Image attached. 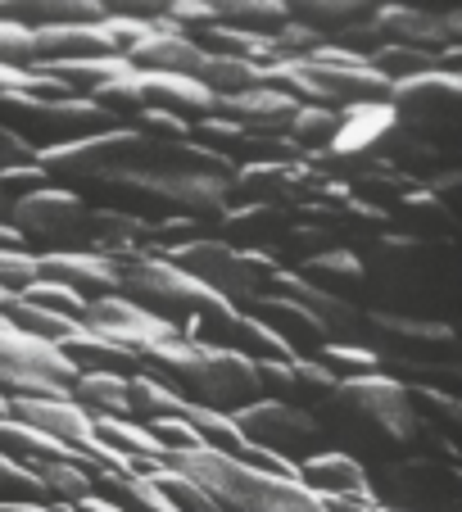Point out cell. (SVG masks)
Wrapping results in <instances>:
<instances>
[{
  "label": "cell",
  "mask_w": 462,
  "mask_h": 512,
  "mask_svg": "<svg viewBox=\"0 0 462 512\" xmlns=\"http://www.w3.org/2000/svg\"><path fill=\"white\" fill-rule=\"evenodd\" d=\"M295 109H299L295 100L272 91V87H254V91H241V96H231V100H213V114L236 123L250 136H286Z\"/></svg>",
  "instance_id": "ac0fdd59"
},
{
  "label": "cell",
  "mask_w": 462,
  "mask_h": 512,
  "mask_svg": "<svg viewBox=\"0 0 462 512\" xmlns=\"http://www.w3.org/2000/svg\"><path fill=\"white\" fill-rule=\"evenodd\" d=\"M73 363L59 354V345L19 331L10 318H0V390L5 395H68Z\"/></svg>",
  "instance_id": "8fae6325"
},
{
  "label": "cell",
  "mask_w": 462,
  "mask_h": 512,
  "mask_svg": "<svg viewBox=\"0 0 462 512\" xmlns=\"http://www.w3.org/2000/svg\"><path fill=\"white\" fill-rule=\"evenodd\" d=\"M354 336H363V349H372L381 363L385 358H399V363H458V331H453V322L367 309L358 318Z\"/></svg>",
  "instance_id": "9c48e42d"
},
{
  "label": "cell",
  "mask_w": 462,
  "mask_h": 512,
  "mask_svg": "<svg viewBox=\"0 0 462 512\" xmlns=\"http://www.w3.org/2000/svg\"><path fill=\"white\" fill-rule=\"evenodd\" d=\"M5 213H10V195L0 191V223H5Z\"/></svg>",
  "instance_id": "91938a15"
},
{
  "label": "cell",
  "mask_w": 462,
  "mask_h": 512,
  "mask_svg": "<svg viewBox=\"0 0 462 512\" xmlns=\"http://www.w3.org/2000/svg\"><path fill=\"white\" fill-rule=\"evenodd\" d=\"M390 232L408 236V241H453V223H458V209L440 204L426 186H413L408 195H399L390 209Z\"/></svg>",
  "instance_id": "ffe728a7"
},
{
  "label": "cell",
  "mask_w": 462,
  "mask_h": 512,
  "mask_svg": "<svg viewBox=\"0 0 462 512\" xmlns=\"http://www.w3.org/2000/svg\"><path fill=\"white\" fill-rule=\"evenodd\" d=\"M254 377H259V399H281L295 404V358H254Z\"/></svg>",
  "instance_id": "f6af8a7d"
},
{
  "label": "cell",
  "mask_w": 462,
  "mask_h": 512,
  "mask_svg": "<svg viewBox=\"0 0 462 512\" xmlns=\"http://www.w3.org/2000/svg\"><path fill=\"white\" fill-rule=\"evenodd\" d=\"M186 422L195 426V435H200V445L204 449H213V454H222V458H236V463H241L245 458V440H241V431H236V426H231V417L227 413H209V408H186Z\"/></svg>",
  "instance_id": "f35d334b"
},
{
  "label": "cell",
  "mask_w": 462,
  "mask_h": 512,
  "mask_svg": "<svg viewBox=\"0 0 462 512\" xmlns=\"http://www.w3.org/2000/svg\"><path fill=\"white\" fill-rule=\"evenodd\" d=\"M59 354L73 363V372H109V377H132V372H141V354H132V349L114 345V340L96 336V331H87V327L68 331V336L59 340Z\"/></svg>",
  "instance_id": "4316f807"
},
{
  "label": "cell",
  "mask_w": 462,
  "mask_h": 512,
  "mask_svg": "<svg viewBox=\"0 0 462 512\" xmlns=\"http://www.w3.org/2000/svg\"><path fill=\"white\" fill-rule=\"evenodd\" d=\"M186 408L191 404H186L177 390L159 386V381L145 377V372H132V377H127V413H132V422L150 426V422H159V417H182Z\"/></svg>",
  "instance_id": "d6a6232c"
},
{
  "label": "cell",
  "mask_w": 462,
  "mask_h": 512,
  "mask_svg": "<svg viewBox=\"0 0 462 512\" xmlns=\"http://www.w3.org/2000/svg\"><path fill=\"white\" fill-rule=\"evenodd\" d=\"M141 96L150 109H168L182 123H200L213 114V96L182 73H141Z\"/></svg>",
  "instance_id": "83f0119b"
},
{
  "label": "cell",
  "mask_w": 462,
  "mask_h": 512,
  "mask_svg": "<svg viewBox=\"0 0 462 512\" xmlns=\"http://www.w3.org/2000/svg\"><path fill=\"white\" fill-rule=\"evenodd\" d=\"M91 490L123 512H173V503L159 494L150 472H105V467H91Z\"/></svg>",
  "instance_id": "f1b7e54d"
},
{
  "label": "cell",
  "mask_w": 462,
  "mask_h": 512,
  "mask_svg": "<svg viewBox=\"0 0 462 512\" xmlns=\"http://www.w3.org/2000/svg\"><path fill=\"white\" fill-rule=\"evenodd\" d=\"M313 358H318L322 368L336 372V381H349V377H376V372H381V358H376L372 349L354 345V340H331V345H322Z\"/></svg>",
  "instance_id": "ab89813d"
},
{
  "label": "cell",
  "mask_w": 462,
  "mask_h": 512,
  "mask_svg": "<svg viewBox=\"0 0 462 512\" xmlns=\"http://www.w3.org/2000/svg\"><path fill=\"white\" fill-rule=\"evenodd\" d=\"M37 281V254L32 250H0V286L23 290Z\"/></svg>",
  "instance_id": "f5cc1de1"
},
{
  "label": "cell",
  "mask_w": 462,
  "mask_h": 512,
  "mask_svg": "<svg viewBox=\"0 0 462 512\" xmlns=\"http://www.w3.org/2000/svg\"><path fill=\"white\" fill-rule=\"evenodd\" d=\"M318 426L322 440H340V454L349 458H376L385 463L390 454H431L444 463H458V445L449 435L431 431L426 422H417L408 390L395 377H349L331 390L318 404Z\"/></svg>",
  "instance_id": "6da1fadb"
},
{
  "label": "cell",
  "mask_w": 462,
  "mask_h": 512,
  "mask_svg": "<svg viewBox=\"0 0 462 512\" xmlns=\"http://www.w3.org/2000/svg\"><path fill=\"white\" fill-rule=\"evenodd\" d=\"M0 503H46L37 472L0 454Z\"/></svg>",
  "instance_id": "bcb514c9"
},
{
  "label": "cell",
  "mask_w": 462,
  "mask_h": 512,
  "mask_svg": "<svg viewBox=\"0 0 462 512\" xmlns=\"http://www.w3.org/2000/svg\"><path fill=\"white\" fill-rule=\"evenodd\" d=\"M367 290H381L390 309L404 318H440L444 304L458 295V263H453V241H408V236L381 232L376 241L358 245Z\"/></svg>",
  "instance_id": "7a4b0ae2"
},
{
  "label": "cell",
  "mask_w": 462,
  "mask_h": 512,
  "mask_svg": "<svg viewBox=\"0 0 462 512\" xmlns=\"http://www.w3.org/2000/svg\"><path fill=\"white\" fill-rule=\"evenodd\" d=\"M32 50H37V68H55V64H82V59H109L114 55V41H109L105 19H100V23L32 32Z\"/></svg>",
  "instance_id": "d6986e66"
},
{
  "label": "cell",
  "mask_w": 462,
  "mask_h": 512,
  "mask_svg": "<svg viewBox=\"0 0 462 512\" xmlns=\"http://www.w3.org/2000/svg\"><path fill=\"white\" fill-rule=\"evenodd\" d=\"M32 159H37V150H32L28 141H19L14 132H5V127H0V173L23 168V164H32Z\"/></svg>",
  "instance_id": "11a10c76"
},
{
  "label": "cell",
  "mask_w": 462,
  "mask_h": 512,
  "mask_svg": "<svg viewBox=\"0 0 462 512\" xmlns=\"http://www.w3.org/2000/svg\"><path fill=\"white\" fill-rule=\"evenodd\" d=\"M105 5L100 0H0V23L28 32L73 28V23H100Z\"/></svg>",
  "instance_id": "603a6c76"
},
{
  "label": "cell",
  "mask_w": 462,
  "mask_h": 512,
  "mask_svg": "<svg viewBox=\"0 0 462 512\" xmlns=\"http://www.w3.org/2000/svg\"><path fill=\"white\" fill-rule=\"evenodd\" d=\"M150 435L164 445V454H191V449H204L200 435H195V426L186 422V417H159V422H150Z\"/></svg>",
  "instance_id": "f907efd6"
},
{
  "label": "cell",
  "mask_w": 462,
  "mask_h": 512,
  "mask_svg": "<svg viewBox=\"0 0 462 512\" xmlns=\"http://www.w3.org/2000/svg\"><path fill=\"white\" fill-rule=\"evenodd\" d=\"M73 508H77V512H123V508H114L109 499H100V494H87V499L73 503Z\"/></svg>",
  "instance_id": "9f6ffc18"
},
{
  "label": "cell",
  "mask_w": 462,
  "mask_h": 512,
  "mask_svg": "<svg viewBox=\"0 0 462 512\" xmlns=\"http://www.w3.org/2000/svg\"><path fill=\"white\" fill-rule=\"evenodd\" d=\"M367 14H372V5H358V0H295V5H286V19L308 32H318L322 41L340 37V32L354 28Z\"/></svg>",
  "instance_id": "f546056e"
},
{
  "label": "cell",
  "mask_w": 462,
  "mask_h": 512,
  "mask_svg": "<svg viewBox=\"0 0 462 512\" xmlns=\"http://www.w3.org/2000/svg\"><path fill=\"white\" fill-rule=\"evenodd\" d=\"M68 399L87 417H132L127 413V377H109V372H77Z\"/></svg>",
  "instance_id": "4dcf8cb0"
},
{
  "label": "cell",
  "mask_w": 462,
  "mask_h": 512,
  "mask_svg": "<svg viewBox=\"0 0 462 512\" xmlns=\"http://www.w3.org/2000/svg\"><path fill=\"white\" fill-rule=\"evenodd\" d=\"M358 512H385V508H376V503H372V508H358Z\"/></svg>",
  "instance_id": "6125c7cd"
},
{
  "label": "cell",
  "mask_w": 462,
  "mask_h": 512,
  "mask_svg": "<svg viewBox=\"0 0 462 512\" xmlns=\"http://www.w3.org/2000/svg\"><path fill=\"white\" fill-rule=\"evenodd\" d=\"M0 512H50L46 503H0Z\"/></svg>",
  "instance_id": "6f0895ef"
},
{
  "label": "cell",
  "mask_w": 462,
  "mask_h": 512,
  "mask_svg": "<svg viewBox=\"0 0 462 512\" xmlns=\"http://www.w3.org/2000/svg\"><path fill=\"white\" fill-rule=\"evenodd\" d=\"M46 508H50V512H77L73 503H46Z\"/></svg>",
  "instance_id": "94428289"
},
{
  "label": "cell",
  "mask_w": 462,
  "mask_h": 512,
  "mask_svg": "<svg viewBox=\"0 0 462 512\" xmlns=\"http://www.w3.org/2000/svg\"><path fill=\"white\" fill-rule=\"evenodd\" d=\"M0 127L14 132L19 141H28L32 150H55V145L68 141H82V136H96V132H114L123 127L114 114L96 109L91 100H77V96H5L0 100Z\"/></svg>",
  "instance_id": "52a82bcc"
},
{
  "label": "cell",
  "mask_w": 462,
  "mask_h": 512,
  "mask_svg": "<svg viewBox=\"0 0 462 512\" xmlns=\"http://www.w3.org/2000/svg\"><path fill=\"white\" fill-rule=\"evenodd\" d=\"M376 508L385 512H462V472L431 454H399L367 472Z\"/></svg>",
  "instance_id": "8992f818"
},
{
  "label": "cell",
  "mask_w": 462,
  "mask_h": 512,
  "mask_svg": "<svg viewBox=\"0 0 462 512\" xmlns=\"http://www.w3.org/2000/svg\"><path fill=\"white\" fill-rule=\"evenodd\" d=\"M127 127H132V132H141V136H154V141H191V123L173 118L168 109H150V105H145Z\"/></svg>",
  "instance_id": "681fc988"
},
{
  "label": "cell",
  "mask_w": 462,
  "mask_h": 512,
  "mask_svg": "<svg viewBox=\"0 0 462 512\" xmlns=\"http://www.w3.org/2000/svg\"><path fill=\"white\" fill-rule=\"evenodd\" d=\"M340 132V109H322V105H299L295 118H290L286 136L304 150V155H318V150H327L331 141H336Z\"/></svg>",
  "instance_id": "74e56055"
},
{
  "label": "cell",
  "mask_w": 462,
  "mask_h": 512,
  "mask_svg": "<svg viewBox=\"0 0 462 512\" xmlns=\"http://www.w3.org/2000/svg\"><path fill=\"white\" fill-rule=\"evenodd\" d=\"M299 485L313 490L322 503L327 499H349V494H367V467L358 458L340 454V449H322V454L299 463Z\"/></svg>",
  "instance_id": "d4e9b609"
},
{
  "label": "cell",
  "mask_w": 462,
  "mask_h": 512,
  "mask_svg": "<svg viewBox=\"0 0 462 512\" xmlns=\"http://www.w3.org/2000/svg\"><path fill=\"white\" fill-rule=\"evenodd\" d=\"M367 68H372V73H381V78L390 82V87H395V82L417 78V73H426V68H435V55H431V50L390 46V41H385V46L376 50L372 59H367Z\"/></svg>",
  "instance_id": "60d3db41"
},
{
  "label": "cell",
  "mask_w": 462,
  "mask_h": 512,
  "mask_svg": "<svg viewBox=\"0 0 462 512\" xmlns=\"http://www.w3.org/2000/svg\"><path fill=\"white\" fill-rule=\"evenodd\" d=\"M218 23L236 32H254V37H272L286 23V5L281 0H218Z\"/></svg>",
  "instance_id": "e575fe53"
},
{
  "label": "cell",
  "mask_w": 462,
  "mask_h": 512,
  "mask_svg": "<svg viewBox=\"0 0 462 512\" xmlns=\"http://www.w3.org/2000/svg\"><path fill=\"white\" fill-rule=\"evenodd\" d=\"M164 259L173 263L177 272H186L191 281L209 286L213 295H222L227 304H236V309H241L245 300H254V295L263 290V272L250 263V254L222 245L218 236L186 241V245H177V250H168Z\"/></svg>",
  "instance_id": "4fadbf2b"
},
{
  "label": "cell",
  "mask_w": 462,
  "mask_h": 512,
  "mask_svg": "<svg viewBox=\"0 0 462 512\" xmlns=\"http://www.w3.org/2000/svg\"><path fill=\"white\" fill-rule=\"evenodd\" d=\"M105 259L118 268V295L177 331L227 309L222 295H213L209 286L177 272L168 259H154V254H105Z\"/></svg>",
  "instance_id": "5b68a950"
},
{
  "label": "cell",
  "mask_w": 462,
  "mask_h": 512,
  "mask_svg": "<svg viewBox=\"0 0 462 512\" xmlns=\"http://www.w3.org/2000/svg\"><path fill=\"white\" fill-rule=\"evenodd\" d=\"M200 46L182 32H173L164 19L154 23V32L141 41V46L127 55V64L136 73H182V78H195V68H200Z\"/></svg>",
  "instance_id": "cb8c5ba5"
},
{
  "label": "cell",
  "mask_w": 462,
  "mask_h": 512,
  "mask_svg": "<svg viewBox=\"0 0 462 512\" xmlns=\"http://www.w3.org/2000/svg\"><path fill=\"white\" fill-rule=\"evenodd\" d=\"M10 227L23 236L32 254L50 250H87L91 241V204L82 195L64 191V186H46L10 200Z\"/></svg>",
  "instance_id": "ba28073f"
},
{
  "label": "cell",
  "mask_w": 462,
  "mask_h": 512,
  "mask_svg": "<svg viewBox=\"0 0 462 512\" xmlns=\"http://www.w3.org/2000/svg\"><path fill=\"white\" fill-rule=\"evenodd\" d=\"M295 277L308 281L313 290H327V295H336V300H349V304H358V295H367L363 259H358L349 245H336V250L318 254V259L299 263Z\"/></svg>",
  "instance_id": "484cf974"
},
{
  "label": "cell",
  "mask_w": 462,
  "mask_h": 512,
  "mask_svg": "<svg viewBox=\"0 0 462 512\" xmlns=\"http://www.w3.org/2000/svg\"><path fill=\"white\" fill-rule=\"evenodd\" d=\"M19 300L23 304H37V309H50V313H64V318H73V322H82V309H87V300H82V295H73L68 286L46 281V277H37L32 286H23Z\"/></svg>",
  "instance_id": "ee69618b"
},
{
  "label": "cell",
  "mask_w": 462,
  "mask_h": 512,
  "mask_svg": "<svg viewBox=\"0 0 462 512\" xmlns=\"http://www.w3.org/2000/svg\"><path fill=\"white\" fill-rule=\"evenodd\" d=\"M5 318L14 322L19 331H28V336H37V340H46V345H59V340L68 336V331H77L82 322H73V318H64V313H50V309H37V304H14Z\"/></svg>",
  "instance_id": "b9f144b4"
},
{
  "label": "cell",
  "mask_w": 462,
  "mask_h": 512,
  "mask_svg": "<svg viewBox=\"0 0 462 512\" xmlns=\"http://www.w3.org/2000/svg\"><path fill=\"white\" fill-rule=\"evenodd\" d=\"M168 467L191 476L204 494L213 499L218 512H327V503L299 481L272 476L263 467L222 458L213 449H191V454H173Z\"/></svg>",
  "instance_id": "277c9868"
},
{
  "label": "cell",
  "mask_w": 462,
  "mask_h": 512,
  "mask_svg": "<svg viewBox=\"0 0 462 512\" xmlns=\"http://www.w3.org/2000/svg\"><path fill=\"white\" fill-rule=\"evenodd\" d=\"M372 23L390 46H413L431 50V55H440L444 46H458L444 37L440 10H422V5H372Z\"/></svg>",
  "instance_id": "44dd1931"
},
{
  "label": "cell",
  "mask_w": 462,
  "mask_h": 512,
  "mask_svg": "<svg viewBox=\"0 0 462 512\" xmlns=\"http://www.w3.org/2000/svg\"><path fill=\"white\" fill-rule=\"evenodd\" d=\"M336 386H340V381H336V372H331V368H322L318 358H295V390H299V399H295V404H299V408H304V404H313V408H318L322 399H327Z\"/></svg>",
  "instance_id": "7dc6e473"
},
{
  "label": "cell",
  "mask_w": 462,
  "mask_h": 512,
  "mask_svg": "<svg viewBox=\"0 0 462 512\" xmlns=\"http://www.w3.org/2000/svg\"><path fill=\"white\" fill-rule=\"evenodd\" d=\"M150 481L159 485V494H164L168 503H173V512H218L213 508V499L200 490V485L191 481V476L173 472V467H154Z\"/></svg>",
  "instance_id": "7bdbcfd3"
},
{
  "label": "cell",
  "mask_w": 462,
  "mask_h": 512,
  "mask_svg": "<svg viewBox=\"0 0 462 512\" xmlns=\"http://www.w3.org/2000/svg\"><path fill=\"white\" fill-rule=\"evenodd\" d=\"M231 426L241 431V440H250L254 449H268V454L286 458V463H304V458L322 454V426L318 417L299 404H281V399H254V404L236 408Z\"/></svg>",
  "instance_id": "30bf717a"
},
{
  "label": "cell",
  "mask_w": 462,
  "mask_h": 512,
  "mask_svg": "<svg viewBox=\"0 0 462 512\" xmlns=\"http://www.w3.org/2000/svg\"><path fill=\"white\" fill-rule=\"evenodd\" d=\"M408 390V404H413V413H417V422H426L431 431H440V435H458V426H462V404H458V395L453 390H435V386H404Z\"/></svg>",
  "instance_id": "d590c367"
},
{
  "label": "cell",
  "mask_w": 462,
  "mask_h": 512,
  "mask_svg": "<svg viewBox=\"0 0 462 512\" xmlns=\"http://www.w3.org/2000/svg\"><path fill=\"white\" fill-rule=\"evenodd\" d=\"M37 277L59 281L82 300H100V295H118V268L100 250H50L37 254Z\"/></svg>",
  "instance_id": "2e32d148"
},
{
  "label": "cell",
  "mask_w": 462,
  "mask_h": 512,
  "mask_svg": "<svg viewBox=\"0 0 462 512\" xmlns=\"http://www.w3.org/2000/svg\"><path fill=\"white\" fill-rule=\"evenodd\" d=\"M82 327L105 336V340H114V345H123V349H132V354H145V349L182 336L177 327L150 318V313L136 309L132 300H123V295H100V300H91L87 309H82Z\"/></svg>",
  "instance_id": "9a60e30c"
},
{
  "label": "cell",
  "mask_w": 462,
  "mask_h": 512,
  "mask_svg": "<svg viewBox=\"0 0 462 512\" xmlns=\"http://www.w3.org/2000/svg\"><path fill=\"white\" fill-rule=\"evenodd\" d=\"M5 417H10V395L0 390V422H5Z\"/></svg>",
  "instance_id": "680465c9"
},
{
  "label": "cell",
  "mask_w": 462,
  "mask_h": 512,
  "mask_svg": "<svg viewBox=\"0 0 462 512\" xmlns=\"http://www.w3.org/2000/svg\"><path fill=\"white\" fill-rule=\"evenodd\" d=\"M141 372L159 386L177 390L186 404L209 408V413H236V408L259 399V377H254V358L231 354V349L195 345L186 336H173L141 354Z\"/></svg>",
  "instance_id": "3957f363"
},
{
  "label": "cell",
  "mask_w": 462,
  "mask_h": 512,
  "mask_svg": "<svg viewBox=\"0 0 462 512\" xmlns=\"http://www.w3.org/2000/svg\"><path fill=\"white\" fill-rule=\"evenodd\" d=\"M286 227L281 209H263V204H227L222 218H213L209 236H218L231 250H272Z\"/></svg>",
  "instance_id": "7402d4cb"
},
{
  "label": "cell",
  "mask_w": 462,
  "mask_h": 512,
  "mask_svg": "<svg viewBox=\"0 0 462 512\" xmlns=\"http://www.w3.org/2000/svg\"><path fill=\"white\" fill-rule=\"evenodd\" d=\"M385 105L395 109V123L408 132L426 136L431 145H440L444 136L458 132V114H462V78L458 73H440L426 68L417 78H404L390 87Z\"/></svg>",
  "instance_id": "7c38bea8"
},
{
  "label": "cell",
  "mask_w": 462,
  "mask_h": 512,
  "mask_svg": "<svg viewBox=\"0 0 462 512\" xmlns=\"http://www.w3.org/2000/svg\"><path fill=\"white\" fill-rule=\"evenodd\" d=\"M46 173L37 168V159L23 168H10V173H0V191L10 195V200H19V195H32V191H46Z\"/></svg>",
  "instance_id": "db71d44e"
},
{
  "label": "cell",
  "mask_w": 462,
  "mask_h": 512,
  "mask_svg": "<svg viewBox=\"0 0 462 512\" xmlns=\"http://www.w3.org/2000/svg\"><path fill=\"white\" fill-rule=\"evenodd\" d=\"M0 68H37V50H32V32L0 23Z\"/></svg>",
  "instance_id": "816d5d0a"
},
{
  "label": "cell",
  "mask_w": 462,
  "mask_h": 512,
  "mask_svg": "<svg viewBox=\"0 0 462 512\" xmlns=\"http://www.w3.org/2000/svg\"><path fill=\"white\" fill-rule=\"evenodd\" d=\"M322 46H327V41H322L318 32L299 28V23H290V19L272 32V55H277V59H313Z\"/></svg>",
  "instance_id": "c3c4849f"
},
{
  "label": "cell",
  "mask_w": 462,
  "mask_h": 512,
  "mask_svg": "<svg viewBox=\"0 0 462 512\" xmlns=\"http://www.w3.org/2000/svg\"><path fill=\"white\" fill-rule=\"evenodd\" d=\"M336 245H340V241H336V236H331L322 223H299V218H290V213H286V227H281L277 245H272V259H277L286 272H295L299 263L318 259V254L336 250Z\"/></svg>",
  "instance_id": "1f68e13d"
},
{
  "label": "cell",
  "mask_w": 462,
  "mask_h": 512,
  "mask_svg": "<svg viewBox=\"0 0 462 512\" xmlns=\"http://www.w3.org/2000/svg\"><path fill=\"white\" fill-rule=\"evenodd\" d=\"M195 82H200L213 100H231V96H241V91L259 87V68L245 64V59H213V55H204L200 68H195Z\"/></svg>",
  "instance_id": "836d02e7"
},
{
  "label": "cell",
  "mask_w": 462,
  "mask_h": 512,
  "mask_svg": "<svg viewBox=\"0 0 462 512\" xmlns=\"http://www.w3.org/2000/svg\"><path fill=\"white\" fill-rule=\"evenodd\" d=\"M322 186V173L313 164H236L227 182L231 204H263V209L290 213L299 200Z\"/></svg>",
  "instance_id": "5bb4252c"
},
{
  "label": "cell",
  "mask_w": 462,
  "mask_h": 512,
  "mask_svg": "<svg viewBox=\"0 0 462 512\" xmlns=\"http://www.w3.org/2000/svg\"><path fill=\"white\" fill-rule=\"evenodd\" d=\"M250 318H259L268 331H277L281 340H286L290 349H295L299 358H313L322 345H327V331H322V322L313 318V313L304 309V304L286 300V295H272V290H259L254 300L241 304Z\"/></svg>",
  "instance_id": "e0dca14e"
},
{
  "label": "cell",
  "mask_w": 462,
  "mask_h": 512,
  "mask_svg": "<svg viewBox=\"0 0 462 512\" xmlns=\"http://www.w3.org/2000/svg\"><path fill=\"white\" fill-rule=\"evenodd\" d=\"M41 481V490H46V503H82L91 490V467L82 463H64V458H55V463H37L32 467Z\"/></svg>",
  "instance_id": "8d00e7d4"
}]
</instances>
